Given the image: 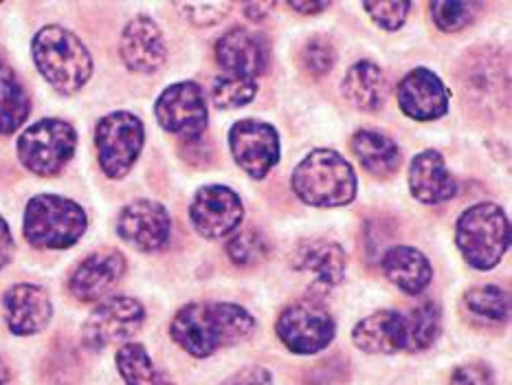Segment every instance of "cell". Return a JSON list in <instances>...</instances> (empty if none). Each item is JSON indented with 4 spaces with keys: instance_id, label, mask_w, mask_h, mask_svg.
Instances as JSON below:
<instances>
[{
    "instance_id": "10",
    "label": "cell",
    "mask_w": 512,
    "mask_h": 385,
    "mask_svg": "<svg viewBox=\"0 0 512 385\" xmlns=\"http://www.w3.org/2000/svg\"><path fill=\"white\" fill-rule=\"evenodd\" d=\"M229 148L236 163L253 179H264L280 161V137L264 121H236L229 130Z\"/></svg>"
},
{
    "instance_id": "35",
    "label": "cell",
    "mask_w": 512,
    "mask_h": 385,
    "mask_svg": "<svg viewBox=\"0 0 512 385\" xmlns=\"http://www.w3.org/2000/svg\"><path fill=\"white\" fill-rule=\"evenodd\" d=\"M451 385H495V377L486 363H466L453 372Z\"/></svg>"
},
{
    "instance_id": "29",
    "label": "cell",
    "mask_w": 512,
    "mask_h": 385,
    "mask_svg": "<svg viewBox=\"0 0 512 385\" xmlns=\"http://www.w3.org/2000/svg\"><path fill=\"white\" fill-rule=\"evenodd\" d=\"M255 93H258V86L255 80H244V77H233V75H222L214 82L211 88V99L214 104L222 110L229 108H240L253 102Z\"/></svg>"
},
{
    "instance_id": "37",
    "label": "cell",
    "mask_w": 512,
    "mask_h": 385,
    "mask_svg": "<svg viewBox=\"0 0 512 385\" xmlns=\"http://www.w3.org/2000/svg\"><path fill=\"white\" fill-rule=\"evenodd\" d=\"M14 251H16L14 236H11V231H9L5 220L0 218V269L11 262V258H14Z\"/></svg>"
},
{
    "instance_id": "7",
    "label": "cell",
    "mask_w": 512,
    "mask_h": 385,
    "mask_svg": "<svg viewBox=\"0 0 512 385\" xmlns=\"http://www.w3.org/2000/svg\"><path fill=\"white\" fill-rule=\"evenodd\" d=\"M277 337L295 355H315L335 339V317L317 300H302L284 308L277 317Z\"/></svg>"
},
{
    "instance_id": "33",
    "label": "cell",
    "mask_w": 512,
    "mask_h": 385,
    "mask_svg": "<svg viewBox=\"0 0 512 385\" xmlns=\"http://www.w3.org/2000/svg\"><path fill=\"white\" fill-rule=\"evenodd\" d=\"M365 9L376 25H381L387 31H396L405 25L411 3H392V0L389 3H365Z\"/></svg>"
},
{
    "instance_id": "39",
    "label": "cell",
    "mask_w": 512,
    "mask_h": 385,
    "mask_svg": "<svg viewBox=\"0 0 512 385\" xmlns=\"http://www.w3.org/2000/svg\"><path fill=\"white\" fill-rule=\"evenodd\" d=\"M291 9H297L299 14H319L330 7V3H288Z\"/></svg>"
},
{
    "instance_id": "17",
    "label": "cell",
    "mask_w": 512,
    "mask_h": 385,
    "mask_svg": "<svg viewBox=\"0 0 512 385\" xmlns=\"http://www.w3.org/2000/svg\"><path fill=\"white\" fill-rule=\"evenodd\" d=\"M168 58L163 33L148 16L130 20L121 33V60L135 73L159 71Z\"/></svg>"
},
{
    "instance_id": "27",
    "label": "cell",
    "mask_w": 512,
    "mask_h": 385,
    "mask_svg": "<svg viewBox=\"0 0 512 385\" xmlns=\"http://www.w3.org/2000/svg\"><path fill=\"white\" fill-rule=\"evenodd\" d=\"M407 317V350H429L440 335L442 313L436 302H422Z\"/></svg>"
},
{
    "instance_id": "1",
    "label": "cell",
    "mask_w": 512,
    "mask_h": 385,
    "mask_svg": "<svg viewBox=\"0 0 512 385\" xmlns=\"http://www.w3.org/2000/svg\"><path fill=\"white\" fill-rule=\"evenodd\" d=\"M255 330L253 315L229 302H194L183 306L170 324V335L192 357L205 359L236 346Z\"/></svg>"
},
{
    "instance_id": "15",
    "label": "cell",
    "mask_w": 512,
    "mask_h": 385,
    "mask_svg": "<svg viewBox=\"0 0 512 385\" xmlns=\"http://www.w3.org/2000/svg\"><path fill=\"white\" fill-rule=\"evenodd\" d=\"M216 60L222 66L225 75L244 77V80H255V77L266 71L269 64V49L260 36L236 27L222 33L216 42Z\"/></svg>"
},
{
    "instance_id": "8",
    "label": "cell",
    "mask_w": 512,
    "mask_h": 385,
    "mask_svg": "<svg viewBox=\"0 0 512 385\" xmlns=\"http://www.w3.org/2000/svg\"><path fill=\"white\" fill-rule=\"evenodd\" d=\"M143 139L146 130L132 113H113L99 121L95 130L97 159L110 179H121L130 172L141 154Z\"/></svg>"
},
{
    "instance_id": "5",
    "label": "cell",
    "mask_w": 512,
    "mask_h": 385,
    "mask_svg": "<svg viewBox=\"0 0 512 385\" xmlns=\"http://www.w3.org/2000/svg\"><path fill=\"white\" fill-rule=\"evenodd\" d=\"M22 231L33 247L66 249L84 236L86 214L71 198L38 194L25 209Z\"/></svg>"
},
{
    "instance_id": "36",
    "label": "cell",
    "mask_w": 512,
    "mask_h": 385,
    "mask_svg": "<svg viewBox=\"0 0 512 385\" xmlns=\"http://www.w3.org/2000/svg\"><path fill=\"white\" fill-rule=\"evenodd\" d=\"M225 385H273V377L262 366H249L231 374Z\"/></svg>"
},
{
    "instance_id": "28",
    "label": "cell",
    "mask_w": 512,
    "mask_h": 385,
    "mask_svg": "<svg viewBox=\"0 0 512 385\" xmlns=\"http://www.w3.org/2000/svg\"><path fill=\"white\" fill-rule=\"evenodd\" d=\"M464 306L471 315L484 319V322L499 324L504 322L510 313V300L508 293L499 286H475L464 295Z\"/></svg>"
},
{
    "instance_id": "19",
    "label": "cell",
    "mask_w": 512,
    "mask_h": 385,
    "mask_svg": "<svg viewBox=\"0 0 512 385\" xmlns=\"http://www.w3.org/2000/svg\"><path fill=\"white\" fill-rule=\"evenodd\" d=\"M5 317L14 335H36L53 315L49 293L36 284H16L5 293Z\"/></svg>"
},
{
    "instance_id": "12",
    "label": "cell",
    "mask_w": 512,
    "mask_h": 385,
    "mask_svg": "<svg viewBox=\"0 0 512 385\" xmlns=\"http://www.w3.org/2000/svg\"><path fill=\"white\" fill-rule=\"evenodd\" d=\"M244 207L240 196L225 185H205L196 192L189 218L200 236L205 238H227L236 234L242 223Z\"/></svg>"
},
{
    "instance_id": "25",
    "label": "cell",
    "mask_w": 512,
    "mask_h": 385,
    "mask_svg": "<svg viewBox=\"0 0 512 385\" xmlns=\"http://www.w3.org/2000/svg\"><path fill=\"white\" fill-rule=\"evenodd\" d=\"M31 110L29 95L18 75L0 64V135H11L25 124Z\"/></svg>"
},
{
    "instance_id": "11",
    "label": "cell",
    "mask_w": 512,
    "mask_h": 385,
    "mask_svg": "<svg viewBox=\"0 0 512 385\" xmlns=\"http://www.w3.org/2000/svg\"><path fill=\"white\" fill-rule=\"evenodd\" d=\"M154 113L165 130L189 141L203 137L207 128L205 95L196 82H178L165 88Z\"/></svg>"
},
{
    "instance_id": "22",
    "label": "cell",
    "mask_w": 512,
    "mask_h": 385,
    "mask_svg": "<svg viewBox=\"0 0 512 385\" xmlns=\"http://www.w3.org/2000/svg\"><path fill=\"white\" fill-rule=\"evenodd\" d=\"M383 273L389 282H394L407 295H420L427 289L433 278L431 262L425 253L416 247L398 245L385 251L381 260Z\"/></svg>"
},
{
    "instance_id": "32",
    "label": "cell",
    "mask_w": 512,
    "mask_h": 385,
    "mask_svg": "<svg viewBox=\"0 0 512 385\" xmlns=\"http://www.w3.org/2000/svg\"><path fill=\"white\" fill-rule=\"evenodd\" d=\"M302 64L310 73L326 75L335 66V49L326 38H310L302 49Z\"/></svg>"
},
{
    "instance_id": "6",
    "label": "cell",
    "mask_w": 512,
    "mask_h": 385,
    "mask_svg": "<svg viewBox=\"0 0 512 385\" xmlns=\"http://www.w3.org/2000/svg\"><path fill=\"white\" fill-rule=\"evenodd\" d=\"M77 148V132L62 119H42L29 126L18 139L22 165L38 176L58 174L71 161Z\"/></svg>"
},
{
    "instance_id": "14",
    "label": "cell",
    "mask_w": 512,
    "mask_h": 385,
    "mask_svg": "<svg viewBox=\"0 0 512 385\" xmlns=\"http://www.w3.org/2000/svg\"><path fill=\"white\" fill-rule=\"evenodd\" d=\"M398 106L416 121H433L449 110V91L440 77L429 69H414L398 84Z\"/></svg>"
},
{
    "instance_id": "38",
    "label": "cell",
    "mask_w": 512,
    "mask_h": 385,
    "mask_svg": "<svg viewBox=\"0 0 512 385\" xmlns=\"http://www.w3.org/2000/svg\"><path fill=\"white\" fill-rule=\"evenodd\" d=\"M271 3H247L244 5V14L251 20H264V16H269Z\"/></svg>"
},
{
    "instance_id": "16",
    "label": "cell",
    "mask_w": 512,
    "mask_h": 385,
    "mask_svg": "<svg viewBox=\"0 0 512 385\" xmlns=\"http://www.w3.org/2000/svg\"><path fill=\"white\" fill-rule=\"evenodd\" d=\"M126 258L115 249L95 251L84 258L69 280V289L80 302H97L113 291V286L124 278Z\"/></svg>"
},
{
    "instance_id": "4",
    "label": "cell",
    "mask_w": 512,
    "mask_h": 385,
    "mask_svg": "<svg viewBox=\"0 0 512 385\" xmlns=\"http://www.w3.org/2000/svg\"><path fill=\"white\" fill-rule=\"evenodd\" d=\"M455 245L473 269L497 267L510 245V223L504 209L495 203H477L466 209L455 225Z\"/></svg>"
},
{
    "instance_id": "3",
    "label": "cell",
    "mask_w": 512,
    "mask_h": 385,
    "mask_svg": "<svg viewBox=\"0 0 512 385\" xmlns=\"http://www.w3.org/2000/svg\"><path fill=\"white\" fill-rule=\"evenodd\" d=\"M293 192L313 207L348 205L356 196L354 168L335 150H315L295 168Z\"/></svg>"
},
{
    "instance_id": "40",
    "label": "cell",
    "mask_w": 512,
    "mask_h": 385,
    "mask_svg": "<svg viewBox=\"0 0 512 385\" xmlns=\"http://www.w3.org/2000/svg\"><path fill=\"white\" fill-rule=\"evenodd\" d=\"M7 379H9V370H7V366H5V361L0 359V385H5Z\"/></svg>"
},
{
    "instance_id": "18",
    "label": "cell",
    "mask_w": 512,
    "mask_h": 385,
    "mask_svg": "<svg viewBox=\"0 0 512 385\" xmlns=\"http://www.w3.org/2000/svg\"><path fill=\"white\" fill-rule=\"evenodd\" d=\"M345 251L332 240H306L293 253V267L310 278V286L317 291H330L343 282Z\"/></svg>"
},
{
    "instance_id": "34",
    "label": "cell",
    "mask_w": 512,
    "mask_h": 385,
    "mask_svg": "<svg viewBox=\"0 0 512 385\" xmlns=\"http://www.w3.org/2000/svg\"><path fill=\"white\" fill-rule=\"evenodd\" d=\"M187 11V18L198 27H211L227 16L231 3H183L178 5Z\"/></svg>"
},
{
    "instance_id": "2",
    "label": "cell",
    "mask_w": 512,
    "mask_h": 385,
    "mask_svg": "<svg viewBox=\"0 0 512 385\" xmlns=\"http://www.w3.org/2000/svg\"><path fill=\"white\" fill-rule=\"evenodd\" d=\"M33 62L55 91L73 95L91 80L93 58L69 29L49 25L33 38Z\"/></svg>"
},
{
    "instance_id": "13",
    "label": "cell",
    "mask_w": 512,
    "mask_h": 385,
    "mask_svg": "<svg viewBox=\"0 0 512 385\" xmlns=\"http://www.w3.org/2000/svg\"><path fill=\"white\" fill-rule=\"evenodd\" d=\"M117 231L139 251H161L170 240V214L161 203L135 201L121 209Z\"/></svg>"
},
{
    "instance_id": "9",
    "label": "cell",
    "mask_w": 512,
    "mask_h": 385,
    "mask_svg": "<svg viewBox=\"0 0 512 385\" xmlns=\"http://www.w3.org/2000/svg\"><path fill=\"white\" fill-rule=\"evenodd\" d=\"M143 322H146V308L135 297H108L86 319L82 328L84 344L91 350L124 344L139 333Z\"/></svg>"
},
{
    "instance_id": "26",
    "label": "cell",
    "mask_w": 512,
    "mask_h": 385,
    "mask_svg": "<svg viewBox=\"0 0 512 385\" xmlns=\"http://www.w3.org/2000/svg\"><path fill=\"white\" fill-rule=\"evenodd\" d=\"M117 368L128 385H172L165 372L154 366L148 350L141 344L121 346L117 352Z\"/></svg>"
},
{
    "instance_id": "24",
    "label": "cell",
    "mask_w": 512,
    "mask_h": 385,
    "mask_svg": "<svg viewBox=\"0 0 512 385\" xmlns=\"http://www.w3.org/2000/svg\"><path fill=\"white\" fill-rule=\"evenodd\" d=\"M352 150L359 157L363 168L374 176H389L398 170L400 150L394 143L376 130H359L352 137Z\"/></svg>"
},
{
    "instance_id": "30",
    "label": "cell",
    "mask_w": 512,
    "mask_h": 385,
    "mask_svg": "<svg viewBox=\"0 0 512 385\" xmlns=\"http://www.w3.org/2000/svg\"><path fill=\"white\" fill-rule=\"evenodd\" d=\"M227 253L233 262L240 264V267H249V264L260 262L266 253H269V242H266L258 231L244 229L229 240Z\"/></svg>"
},
{
    "instance_id": "21",
    "label": "cell",
    "mask_w": 512,
    "mask_h": 385,
    "mask_svg": "<svg viewBox=\"0 0 512 385\" xmlns=\"http://www.w3.org/2000/svg\"><path fill=\"white\" fill-rule=\"evenodd\" d=\"M409 190L420 203L436 205L453 198L458 192V185H455L442 154L436 150H425L411 161Z\"/></svg>"
},
{
    "instance_id": "31",
    "label": "cell",
    "mask_w": 512,
    "mask_h": 385,
    "mask_svg": "<svg viewBox=\"0 0 512 385\" xmlns=\"http://www.w3.org/2000/svg\"><path fill=\"white\" fill-rule=\"evenodd\" d=\"M431 16L433 22L442 29V31H462L464 27H469L475 20V11L480 9V5L475 3H431Z\"/></svg>"
},
{
    "instance_id": "20",
    "label": "cell",
    "mask_w": 512,
    "mask_h": 385,
    "mask_svg": "<svg viewBox=\"0 0 512 385\" xmlns=\"http://www.w3.org/2000/svg\"><path fill=\"white\" fill-rule=\"evenodd\" d=\"M354 346L370 355H394L407 350V317L396 311L367 315L352 330Z\"/></svg>"
},
{
    "instance_id": "23",
    "label": "cell",
    "mask_w": 512,
    "mask_h": 385,
    "mask_svg": "<svg viewBox=\"0 0 512 385\" xmlns=\"http://www.w3.org/2000/svg\"><path fill=\"white\" fill-rule=\"evenodd\" d=\"M343 95L352 106L365 113H374V110L385 104L387 95V80L383 71L378 69L374 62H356L352 69L343 77Z\"/></svg>"
}]
</instances>
